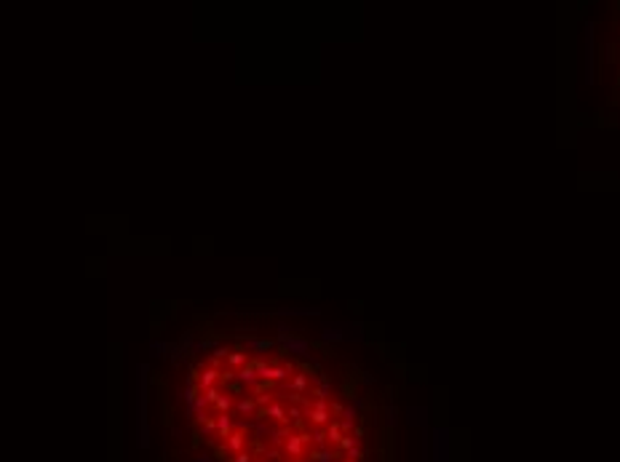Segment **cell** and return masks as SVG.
<instances>
[{
    "instance_id": "obj_1",
    "label": "cell",
    "mask_w": 620,
    "mask_h": 462,
    "mask_svg": "<svg viewBox=\"0 0 620 462\" xmlns=\"http://www.w3.org/2000/svg\"><path fill=\"white\" fill-rule=\"evenodd\" d=\"M216 380H220V372H216L214 366H212V369H204V372H200V377H198V390L214 388Z\"/></svg>"
},
{
    "instance_id": "obj_2",
    "label": "cell",
    "mask_w": 620,
    "mask_h": 462,
    "mask_svg": "<svg viewBox=\"0 0 620 462\" xmlns=\"http://www.w3.org/2000/svg\"><path fill=\"white\" fill-rule=\"evenodd\" d=\"M228 364L230 366H244L246 364V353H232V356L228 353Z\"/></svg>"
},
{
    "instance_id": "obj_3",
    "label": "cell",
    "mask_w": 620,
    "mask_h": 462,
    "mask_svg": "<svg viewBox=\"0 0 620 462\" xmlns=\"http://www.w3.org/2000/svg\"><path fill=\"white\" fill-rule=\"evenodd\" d=\"M182 398H184V404H188V406H192V404H196V398H198V388H184Z\"/></svg>"
},
{
    "instance_id": "obj_4",
    "label": "cell",
    "mask_w": 620,
    "mask_h": 462,
    "mask_svg": "<svg viewBox=\"0 0 620 462\" xmlns=\"http://www.w3.org/2000/svg\"><path fill=\"white\" fill-rule=\"evenodd\" d=\"M198 462H214V457H208V454H200Z\"/></svg>"
}]
</instances>
